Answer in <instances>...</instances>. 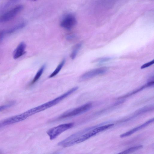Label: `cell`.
Segmentation results:
<instances>
[{
    "instance_id": "1",
    "label": "cell",
    "mask_w": 154,
    "mask_h": 154,
    "mask_svg": "<svg viewBox=\"0 0 154 154\" xmlns=\"http://www.w3.org/2000/svg\"><path fill=\"white\" fill-rule=\"evenodd\" d=\"M97 134L95 128L85 129L69 136L59 142L58 145L63 147L71 146L83 142Z\"/></svg>"
},
{
    "instance_id": "2",
    "label": "cell",
    "mask_w": 154,
    "mask_h": 154,
    "mask_svg": "<svg viewBox=\"0 0 154 154\" xmlns=\"http://www.w3.org/2000/svg\"><path fill=\"white\" fill-rule=\"evenodd\" d=\"M78 88V87L73 88L53 100L26 111L24 112L25 116L27 118L34 114L55 106L77 91Z\"/></svg>"
},
{
    "instance_id": "3",
    "label": "cell",
    "mask_w": 154,
    "mask_h": 154,
    "mask_svg": "<svg viewBox=\"0 0 154 154\" xmlns=\"http://www.w3.org/2000/svg\"><path fill=\"white\" fill-rule=\"evenodd\" d=\"M91 103H88L77 108L67 111L57 118L61 119L75 116L84 113L89 110L92 107Z\"/></svg>"
},
{
    "instance_id": "4",
    "label": "cell",
    "mask_w": 154,
    "mask_h": 154,
    "mask_svg": "<svg viewBox=\"0 0 154 154\" xmlns=\"http://www.w3.org/2000/svg\"><path fill=\"white\" fill-rule=\"evenodd\" d=\"M74 125L73 123L61 124L49 129L47 131V133L50 139L53 140L63 132L71 128Z\"/></svg>"
},
{
    "instance_id": "5",
    "label": "cell",
    "mask_w": 154,
    "mask_h": 154,
    "mask_svg": "<svg viewBox=\"0 0 154 154\" xmlns=\"http://www.w3.org/2000/svg\"><path fill=\"white\" fill-rule=\"evenodd\" d=\"M22 5H17L5 13L0 17V22L8 21L14 18L23 9Z\"/></svg>"
},
{
    "instance_id": "6",
    "label": "cell",
    "mask_w": 154,
    "mask_h": 154,
    "mask_svg": "<svg viewBox=\"0 0 154 154\" xmlns=\"http://www.w3.org/2000/svg\"><path fill=\"white\" fill-rule=\"evenodd\" d=\"M77 20L75 17L72 14H68L62 19L60 25L63 28L69 30L75 26Z\"/></svg>"
},
{
    "instance_id": "7",
    "label": "cell",
    "mask_w": 154,
    "mask_h": 154,
    "mask_svg": "<svg viewBox=\"0 0 154 154\" xmlns=\"http://www.w3.org/2000/svg\"><path fill=\"white\" fill-rule=\"evenodd\" d=\"M119 0H95L94 5L97 10H106L112 8Z\"/></svg>"
},
{
    "instance_id": "8",
    "label": "cell",
    "mask_w": 154,
    "mask_h": 154,
    "mask_svg": "<svg viewBox=\"0 0 154 154\" xmlns=\"http://www.w3.org/2000/svg\"><path fill=\"white\" fill-rule=\"evenodd\" d=\"M107 68L103 67L95 69L88 71L83 74L81 77L82 80L89 79L98 75L105 73L107 71Z\"/></svg>"
},
{
    "instance_id": "9",
    "label": "cell",
    "mask_w": 154,
    "mask_h": 154,
    "mask_svg": "<svg viewBox=\"0 0 154 154\" xmlns=\"http://www.w3.org/2000/svg\"><path fill=\"white\" fill-rule=\"evenodd\" d=\"M26 45L23 42L20 43L13 53V57L14 59H17L24 54Z\"/></svg>"
},
{
    "instance_id": "10",
    "label": "cell",
    "mask_w": 154,
    "mask_h": 154,
    "mask_svg": "<svg viewBox=\"0 0 154 154\" xmlns=\"http://www.w3.org/2000/svg\"><path fill=\"white\" fill-rule=\"evenodd\" d=\"M153 121L154 119L152 118V119L148 121L147 122H146L142 125L137 127L134 128L131 130L129 131H128L126 132V133L121 134L120 137H124L130 135L137 131L147 126L151 123L153 122Z\"/></svg>"
},
{
    "instance_id": "11",
    "label": "cell",
    "mask_w": 154,
    "mask_h": 154,
    "mask_svg": "<svg viewBox=\"0 0 154 154\" xmlns=\"http://www.w3.org/2000/svg\"><path fill=\"white\" fill-rule=\"evenodd\" d=\"M154 82L153 81H151V82H149L148 83L146 84L145 85L142 86L140 88L136 90H135L133 91V92L130 93H128L126 95L123 96V97H120L119 98H125L126 97H129L130 96L132 95H133L134 94H135L136 93H137L139 92V91H141V90H143L144 88H145L146 87H150L151 86H152L154 84Z\"/></svg>"
},
{
    "instance_id": "12",
    "label": "cell",
    "mask_w": 154,
    "mask_h": 154,
    "mask_svg": "<svg viewBox=\"0 0 154 154\" xmlns=\"http://www.w3.org/2000/svg\"><path fill=\"white\" fill-rule=\"evenodd\" d=\"M45 67V65H43L38 71L33 79L30 83V85H32L39 79L42 74Z\"/></svg>"
},
{
    "instance_id": "13",
    "label": "cell",
    "mask_w": 154,
    "mask_h": 154,
    "mask_svg": "<svg viewBox=\"0 0 154 154\" xmlns=\"http://www.w3.org/2000/svg\"><path fill=\"white\" fill-rule=\"evenodd\" d=\"M65 59H63L58 65L54 71L49 76V77L50 78H52L57 75L62 68L65 63Z\"/></svg>"
},
{
    "instance_id": "14",
    "label": "cell",
    "mask_w": 154,
    "mask_h": 154,
    "mask_svg": "<svg viewBox=\"0 0 154 154\" xmlns=\"http://www.w3.org/2000/svg\"><path fill=\"white\" fill-rule=\"evenodd\" d=\"M82 45L81 43H79L75 46L70 55V57L72 59H74L75 58Z\"/></svg>"
},
{
    "instance_id": "15",
    "label": "cell",
    "mask_w": 154,
    "mask_h": 154,
    "mask_svg": "<svg viewBox=\"0 0 154 154\" xmlns=\"http://www.w3.org/2000/svg\"><path fill=\"white\" fill-rule=\"evenodd\" d=\"M25 26V24L24 23H21L18 24L10 29L6 32L8 33H11L15 31L21 29Z\"/></svg>"
},
{
    "instance_id": "16",
    "label": "cell",
    "mask_w": 154,
    "mask_h": 154,
    "mask_svg": "<svg viewBox=\"0 0 154 154\" xmlns=\"http://www.w3.org/2000/svg\"><path fill=\"white\" fill-rule=\"evenodd\" d=\"M143 146L142 145L133 146L120 153L121 154H128L132 152L142 148Z\"/></svg>"
},
{
    "instance_id": "17",
    "label": "cell",
    "mask_w": 154,
    "mask_h": 154,
    "mask_svg": "<svg viewBox=\"0 0 154 154\" xmlns=\"http://www.w3.org/2000/svg\"><path fill=\"white\" fill-rule=\"evenodd\" d=\"M112 59V58L109 57H104L99 58L95 60L94 62L103 63L108 61Z\"/></svg>"
},
{
    "instance_id": "18",
    "label": "cell",
    "mask_w": 154,
    "mask_h": 154,
    "mask_svg": "<svg viewBox=\"0 0 154 154\" xmlns=\"http://www.w3.org/2000/svg\"><path fill=\"white\" fill-rule=\"evenodd\" d=\"M14 102H12L11 103H10L4 105L2 106H0V112L2 111V110H3L6 109H7V108H8L12 106H13L14 104Z\"/></svg>"
},
{
    "instance_id": "19",
    "label": "cell",
    "mask_w": 154,
    "mask_h": 154,
    "mask_svg": "<svg viewBox=\"0 0 154 154\" xmlns=\"http://www.w3.org/2000/svg\"><path fill=\"white\" fill-rule=\"evenodd\" d=\"M154 63V60H152L150 61V62L147 63H146L143 65H142L141 67V69H143L144 68H145L146 67H148L151 65L153 64Z\"/></svg>"
},
{
    "instance_id": "20",
    "label": "cell",
    "mask_w": 154,
    "mask_h": 154,
    "mask_svg": "<svg viewBox=\"0 0 154 154\" xmlns=\"http://www.w3.org/2000/svg\"><path fill=\"white\" fill-rule=\"evenodd\" d=\"M75 38V36L72 35H68L67 37V39L69 40H72L74 39Z\"/></svg>"
},
{
    "instance_id": "21",
    "label": "cell",
    "mask_w": 154,
    "mask_h": 154,
    "mask_svg": "<svg viewBox=\"0 0 154 154\" xmlns=\"http://www.w3.org/2000/svg\"><path fill=\"white\" fill-rule=\"evenodd\" d=\"M4 33V32L3 31H0V41L3 38Z\"/></svg>"
},
{
    "instance_id": "22",
    "label": "cell",
    "mask_w": 154,
    "mask_h": 154,
    "mask_svg": "<svg viewBox=\"0 0 154 154\" xmlns=\"http://www.w3.org/2000/svg\"><path fill=\"white\" fill-rule=\"evenodd\" d=\"M31 0L33 1H37L38 0Z\"/></svg>"
}]
</instances>
